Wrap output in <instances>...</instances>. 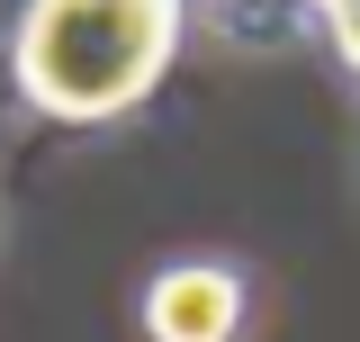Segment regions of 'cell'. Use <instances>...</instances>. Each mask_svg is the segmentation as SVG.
I'll return each mask as SVG.
<instances>
[{
	"label": "cell",
	"instance_id": "obj_1",
	"mask_svg": "<svg viewBox=\"0 0 360 342\" xmlns=\"http://www.w3.org/2000/svg\"><path fill=\"white\" fill-rule=\"evenodd\" d=\"M180 0H37L18 27V82L54 118H108L162 72Z\"/></svg>",
	"mask_w": 360,
	"mask_h": 342
},
{
	"label": "cell",
	"instance_id": "obj_2",
	"mask_svg": "<svg viewBox=\"0 0 360 342\" xmlns=\"http://www.w3.org/2000/svg\"><path fill=\"white\" fill-rule=\"evenodd\" d=\"M234 315H243V298H234L225 270H172V279H153V298H144V324L162 342H225Z\"/></svg>",
	"mask_w": 360,
	"mask_h": 342
},
{
	"label": "cell",
	"instance_id": "obj_3",
	"mask_svg": "<svg viewBox=\"0 0 360 342\" xmlns=\"http://www.w3.org/2000/svg\"><path fill=\"white\" fill-rule=\"evenodd\" d=\"M324 9H333V27H342V54L360 63V0H324Z\"/></svg>",
	"mask_w": 360,
	"mask_h": 342
}]
</instances>
